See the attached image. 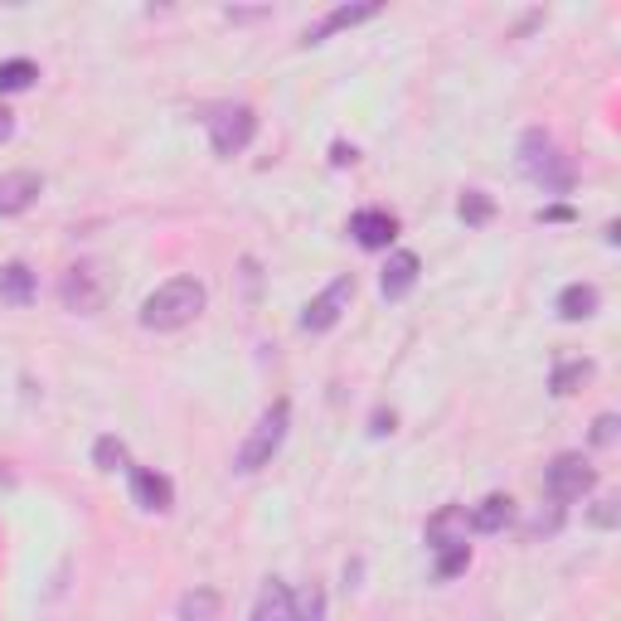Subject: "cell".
<instances>
[{
	"label": "cell",
	"mask_w": 621,
	"mask_h": 621,
	"mask_svg": "<svg viewBox=\"0 0 621 621\" xmlns=\"http://www.w3.org/2000/svg\"><path fill=\"white\" fill-rule=\"evenodd\" d=\"M204 301H210L204 282H194V277H175V282L156 287L151 297L141 301V325L146 331H180V325H190L194 315L204 311Z\"/></svg>",
	"instance_id": "obj_1"
},
{
	"label": "cell",
	"mask_w": 621,
	"mask_h": 621,
	"mask_svg": "<svg viewBox=\"0 0 621 621\" xmlns=\"http://www.w3.org/2000/svg\"><path fill=\"white\" fill-rule=\"evenodd\" d=\"M520 170H525L544 194H568L574 190V165H568L564 151H558V141L549 137V131H539V127L520 137Z\"/></svg>",
	"instance_id": "obj_2"
},
{
	"label": "cell",
	"mask_w": 621,
	"mask_h": 621,
	"mask_svg": "<svg viewBox=\"0 0 621 621\" xmlns=\"http://www.w3.org/2000/svg\"><path fill=\"white\" fill-rule=\"evenodd\" d=\"M287 422H291V404H287V398H277V404L267 408L258 422H253L248 442H243V447H238V457H234V471H243V477L263 471L267 461L277 457V447L287 442Z\"/></svg>",
	"instance_id": "obj_3"
},
{
	"label": "cell",
	"mask_w": 621,
	"mask_h": 621,
	"mask_svg": "<svg viewBox=\"0 0 621 621\" xmlns=\"http://www.w3.org/2000/svg\"><path fill=\"white\" fill-rule=\"evenodd\" d=\"M258 137V113L243 103H228V107H214L210 113V141H214V156H243Z\"/></svg>",
	"instance_id": "obj_4"
},
{
	"label": "cell",
	"mask_w": 621,
	"mask_h": 621,
	"mask_svg": "<svg viewBox=\"0 0 621 621\" xmlns=\"http://www.w3.org/2000/svg\"><path fill=\"white\" fill-rule=\"evenodd\" d=\"M592 467L582 461L578 452H564V457H554L549 461V471H544V485H549V495L558 505H568V501H582V495L592 491Z\"/></svg>",
	"instance_id": "obj_5"
},
{
	"label": "cell",
	"mask_w": 621,
	"mask_h": 621,
	"mask_svg": "<svg viewBox=\"0 0 621 621\" xmlns=\"http://www.w3.org/2000/svg\"><path fill=\"white\" fill-rule=\"evenodd\" d=\"M64 307L68 311H78V315H93V311H103V301H107V282H103V272H97L93 263H78V267H68V277H64Z\"/></svg>",
	"instance_id": "obj_6"
},
{
	"label": "cell",
	"mask_w": 621,
	"mask_h": 621,
	"mask_svg": "<svg viewBox=\"0 0 621 621\" xmlns=\"http://www.w3.org/2000/svg\"><path fill=\"white\" fill-rule=\"evenodd\" d=\"M350 297H355V277H335V282L307 307V315H301V331H331L340 315L350 311Z\"/></svg>",
	"instance_id": "obj_7"
},
{
	"label": "cell",
	"mask_w": 621,
	"mask_h": 621,
	"mask_svg": "<svg viewBox=\"0 0 621 621\" xmlns=\"http://www.w3.org/2000/svg\"><path fill=\"white\" fill-rule=\"evenodd\" d=\"M44 194V180L34 170H10L0 175V214H24Z\"/></svg>",
	"instance_id": "obj_8"
},
{
	"label": "cell",
	"mask_w": 621,
	"mask_h": 621,
	"mask_svg": "<svg viewBox=\"0 0 621 621\" xmlns=\"http://www.w3.org/2000/svg\"><path fill=\"white\" fill-rule=\"evenodd\" d=\"M131 501H137L141 510H151V515H165L170 505H175V485H170V477H161V471H131Z\"/></svg>",
	"instance_id": "obj_9"
},
{
	"label": "cell",
	"mask_w": 621,
	"mask_h": 621,
	"mask_svg": "<svg viewBox=\"0 0 621 621\" xmlns=\"http://www.w3.org/2000/svg\"><path fill=\"white\" fill-rule=\"evenodd\" d=\"M350 234H355L360 248H388V243L398 238V218L384 210H360L350 218Z\"/></svg>",
	"instance_id": "obj_10"
},
{
	"label": "cell",
	"mask_w": 621,
	"mask_h": 621,
	"mask_svg": "<svg viewBox=\"0 0 621 621\" xmlns=\"http://www.w3.org/2000/svg\"><path fill=\"white\" fill-rule=\"evenodd\" d=\"M467 529H471L467 505H442L428 520V544L432 549H452V544H467Z\"/></svg>",
	"instance_id": "obj_11"
},
{
	"label": "cell",
	"mask_w": 621,
	"mask_h": 621,
	"mask_svg": "<svg viewBox=\"0 0 621 621\" xmlns=\"http://www.w3.org/2000/svg\"><path fill=\"white\" fill-rule=\"evenodd\" d=\"M418 272H422V263H418V253H408V248H398L394 258H388L384 267V277H379V291L388 301H398V297H408L413 287H418Z\"/></svg>",
	"instance_id": "obj_12"
},
{
	"label": "cell",
	"mask_w": 621,
	"mask_h": 621,
	"mask_svg": "<svg viewBox=\"0 0 621 621\" xmlns=\"http://www.w3.org/2000/svg\"><path fill=\"white\" fill-rule=\"evenodd\" d=\"M379 15V0H364V6H335L331 15H325L321 24H311L307 30V44H321L325 34H335V30H350V24H360V20H374Z\"/></svg>",
	"instance_id": "obj_13"
},
{
	"label": "cell",
	"mask_w": 621,
	"mask_h": 621,
	"mask_svg": "<svg viewBox=\"0 0 621 621\" xmlns=\"http://www.w3.org/2000/svg\"><path fill=\"white\" fill-rule=\"evenodd\" d=\"M0 301H6V307H30L34 301V272L24 263L0 267Z\"/></svg>",
	"instance_id": "obj_14"
},
{
	"label": "cell",
	"mask_w": 621,
	"mask_h": 621,
	"mask_svg": "<svg viewBox=\"0 0 621 621\" xmlns=\"http://www.w3.org/2000/svg\"><path fill=\"white\" fill-rule=\"evenodd\" d=\"M598 287H588V282H574V287H564L558 291V315L564 321H588L592 311H598Z\"/></svg>",
	"instance_id": "obj_15"
},
{
	"label": "cell",
	"mask_w": 621,
	"mask_h": 621,
	"mask_svg": "<svg viewBox=\"0 0 621 621\" xmlns=\"http://www.w3.org/2000/svg\"><path fill=\"white\" fill-rule=\"evenodd\" d=\"M248 621H291V588H287V582H277V578L267 582Z\"/></svg>",
	"instance_id": "obj_16"
},
{
	"label": "cell",
	"mask_w": 621,
	"mask_h": 621,
	"mask_svg": "<svg viewBox=\"0 0 621 621\" xmlns=\"http://www.w3.org/2000/svg\"><path fill=\"white\" fill-rule=\"evenodd\" d=\"M510 515H515V505H510V495H485V501L471 510V529L481 534H495L510 525Z\"/></svg>",
	"instance_id": "obj_17"
},
{
	"label": "cell",
	"mask_w": 621,
	"mask_h": 621,
	"mask_svg": "<svg viewBox=\"0 0 621 621\" xmlns=\"http://www.w3.org/2000/svg\"><path fill=\"white\" fill-rule=\"evenodd\" d=\"M218 607H224V602H218L214 588H194V592L180 598V621H214Z\"/></svg>",
	"instance_id": "obj_18"
},
{
	"label": "cell",
	"mask_w": 621,
	"mask_h": 621,
	"mask_svg": "<svg viewBox=\"0 0 621 621\" xmlns=\"http://www.w3.org/2000/svg\"><path fill=\"white\" fill-rule=\"evenodd\" d=\"M34 78H40V68H34L30 58H6V64H0V93H24Z\"/></svg>",
	"instance_id": "obj_19"
},
{
	"label": "cell",
	"mask_w": 621,
	"mask_h": 621,
	"mask_svg": "<svg viewBox=\"0 0 621 621\" xmlns=\"http://www.w3.org/2000/svg\"><path fill=\"white\" fill-rule=\"evenodd\" d=\"M588 374H592V364H588V360H568V364H558V370H554V394H558V398L574 394V388H578L582 379H588Z\"/></svg>",
	"instance_id": "obj_20"
},
{
	"label": "cell",
	"mask_w": 621,
	"mask_h": 621,
	"mask_svg": "<svg viewBox=\"0 0 621 621\" xmlns=\"http://www.w3.org/2000/svg\"><path fill=\"white\" fill-rule=\"evenodd\" d=\"M93 461H97V471H121V467H127V447H121L117 437H97Z\"/></svg>",
	"instance_id": "obj_21"
},
{
	"label": "cell",
	"mask_w": 621,
	"mask_h": 621,
	"mask_svg": "<svg viewBox=\"0 0 621 621\" xmlns=\"http://www.w3.org/2000/svg\"><path fill=\"white\" fill-rule=\"evenodd\" d=\"M321 612H325L321 588H307L301 598H291V621H321Z\"/></svg>",
	"instance_id": "obj_22"
},
{
	"label": "cell",
	"mask_w": 621,
	"mask_h": 621,
	"mask_svg": "<svg viewBox=\"0 0 621 621\" xmlns=\"http://www.w3.org/2000/svg\"><path fill=\"white\" fill-rule=\"evenodd\" d=\"M467 564H471V549H467V544H452V549H437V578H457Z\"/></svg>",
	"instance_id": "obj_23"
},
{
	"label": "cell",
	"mask_w": 621,
	"mask_h": 621,
	"mask_svg": "<svg viewBox=\"0 0 621 621\" xmlns=\"http://www.w3.org/2000/svg\"><path fill=\"white\" fill-rule=\"evenodd\" d=\"M491 210H495V204L485 200L481 190H471L467 200H461V218H467V224H485V218H491Z\"/></svg>",
	"instance_id": "obj_24"
},
{
	"label": "cell",
	"mask_w": 621,
	"mask_h": 621,
	"mask_svg": "<svg viewBox=\"0 0 621 621\" xmlns=\"http://www.w3.org/2000/svg\"><path fill=\"white\" fill-rule=\"evenodd\" d=\"M592 442H598V447H612L617 442V418H612V413H602V418L592 422Z\"/></svg>",
	"instance_id": "obj_25"
},
{
	"label": "cell",
	"mask_w": 621,
	"mask_h": 621,
	"mask_svg": "<svg viewBox=\"0 0 621 621\" xmlns=\"http://www.w3.org/2000/svg\"><path fill=\"white\" fill-rule=\"evenodd\" d=\"M374 437H384V432H394V413H374Z\"/></svg>",
	"instance_id": "obj_26"
},
{
	"label": "cell",
	"mask_w": 621,
	"mask_h": 621,
	"mask_svg": "<svg viewBox=\"0 0 621 621\" xmlns=\"http://www.w3.org/2000/svg\"><path fill=\"white\" fill-rule=\"evenodd\" d=\"M331 161H335V165H355V151H350V146H335Z\"/></svg>",
	"instance_id": "obj_27"
},
{
	"label": "cell",
	"mask_w": 621,
	"mask_h": 621,
	"mask_svg": "<svg viewBox=\"0 0 621 621\" xmlns=\"http://www.w3.org/2000/svg\"><path fill=\"white\" fill-rule=\"evenodd\" d=\"M10 131H15V117H10V113H6V107H0V141H6V137H10Z\"/></svg>",
	"instance_id": "obj_28"
}]
</instances>
